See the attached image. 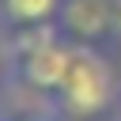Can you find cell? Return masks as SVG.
Listing matches in <instances>:
<instances>
[{
  "instance_id": "3957f363",
  "label": "cell",
  "mask_w": 121,
  "mask_h": 121,
  "mask_svg": "<svg viewBox=\"0 0 121 121\" xmlns=\"http://www.w3.org/2000/svg\"><path fill=\"white\" fill-rule=\"evenodd\" d=\"M57 19L79 42H95L106 30H113V8H110V0H64Z\"/></svg>"
},
{
  "instance_id": "7a4b0ae2",
  "label": "cell",
  "mask_w": 121,
  "mask_h": 121,
  "mask_svg": "<svg viewBox=\"0 0 121 121\" xmlns=\"http://www.w3.org/2000/svg\"><path fill=\"white\" fill-rule=\"evenodd\" d=\"M15 60V76L19 83H26L30 91H42V95H57L64 72H68V60H72V45H64L60 38L57 42H45L38 49H26V53H11Z\"/></svg>"
},
{
  "instance_id": "6da1fadb",
  "label": "cell",
  "mask_w": 121,
  "mask_h": 121,
  "mask_svg": "<svg viewBox=\"0 0 121 121\" xmlns=\"http://www.w3.org/2000/svg\"><path fill=\"white\" fill-rule=\"evenodd\" d=\"M113 98V76H110V64L91 49V45H72V60H68V72L57 87V102L64 113L72 117H91V113H102Z\"/></svg>"
},
{
  "instance_id": "277c9868",
  "label": "cell",
  "mask_w": 121,
  "mask_h": 121,
  "mask_svg": "<svg viewBox=\"0 0 121 121\" xmlns=\"http://www.w3.org/2000/svg\"><path fill=\"white\" fill-rule=\"evenodd\" d=\"M64 0H0V15L19 30V26H34V23H53L60 15Z\"/></svg>"
},
{
  "instance_id": "5b68a950",
  "label": "cell",
  "mask_w": 121,
  "mask_h": 121,
  "mask_svg": "<svg viewBox=\"0 0 121 121\" xmlns=\"http://www.w3.org/2000/svg\"><path fill=\"white\" fill-rule=\"evenodd\" d=\"M11 121H38V117H26V113H19V117H11Z\"/></svg>"
}]
</instances>
